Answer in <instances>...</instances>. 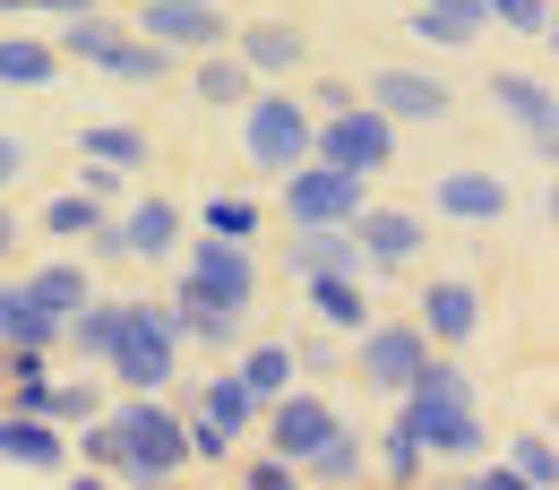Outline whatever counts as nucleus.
Wrapping results in <instances>:
<instances>
[{
    "label": "nucleus",
    "instance_id": "f257e3e1",
    "mask_svg": "<svg viewBox=\"0 0 559 490\" xmlns=\"http://www.w3.org/2000/svg\"><path fill=\"white\" fill-rule=\"evenodd\" d=\"M396 421L421 439V456H456V465L483 456V396L456 361H421L414 387L396 396Z\"/></svg>",
    "mask_w": 559,
    "mask_h": 490
},
{
    "label": "nucleus",
    "instance_id": "f03ea898",
    "mask_svg": "<svg viewBox=\"0 0 559 490\" xmlns=\"http://www.w3.org/2000/svg\"><path fill=\"white\" fill-rule=\"evenodd\" d=\"M112 482L121 490H173V474L190 465V439H181V414H164L155 396H121L112 414Z\"/></svg>",
    "mask_w": 559,
    "mask_h": 490
},
{
    "label": "nucleus",
    "instance_id": "7ed1b4c3",
    "mask_svg": "<svg viewBox=\"0 0 559 490\" xmlns=\"http://www.w3.org/2000/svg\"><path fill=\"white\" fill-rule=\"evenodd\" d=\"M173 345H181L173 301H130V310H121V345H112L104 370H112L130 396H164V387H173Z\"/></svg>",
    "mask_w": 559,
    "mask_h": 490
},
{
    "label": "nucleus",
    "instance_id": "20e7f679",
    "mask_svg": "<svg viewBox=\"0 0 559 490\" xmlns=\"http://www.w3.org/2000/svg\"><path fill=\"white\" fill-rule=\"evenodd\" d=\"M396 155V121L379 112V104H345V112H328V121H310V164H336V172H379Z\"/></svg>",
    "mask_w": 559,
    "mask_h": 490
},
{
    "label": "nucleus",
    "instance_id": "39448f33",
    "mask_svg": "<svg viewBox=\"0 0 559 490\" xmlns=\"http://www.w3.org/2000/svg\"><path fill=\"white\" fill-rule=\"evenodd\" d=\"M241 155L259 164V172H293V164H310V104H293V95H250L241 104Z\"/></svg>",
    "mask_w": 559,
    "mask_h": 490
},
{
    "label": "nucleus",
    "instance_id": "423d86ee",
    "mask_svg": "<svg viewBox=\"0 0 559 490\" xmlns=\"http://www.w3.org/2000/svg\"><path fill=\"white\" fill-rule=\"evenodd\" d=\"M181 292H190V301H215V310H250V301H259V259H250V241L199 232L190 259H181Z\"/></svg>",
    "mask_w": 559,
    "mask_h": 490
},
{
    "label": "nucleus",
    "instance_id": "0eeeda50",
    "mask_svg": "<svg viewBox=\"0 0 559 490\" xmlns=\"http://www.w3.org/2000/svg\"><path fill=\"white\" fill-rule=\"evenodd\" d=\"M276 207H284V224H353L370 199H361V172L293 164V172H276Z\"/></svg>",
    "mask_w": 559,
    "mask_h": 490
},
{
    "label": "nucleus",
    "instance_id": "6e6552de",
    "mask_svg": "<svg viewBox=\"0 0 559 490\" xmlns=\"http://www.w3.org/2000/svg\"><path fill=\"white\" fill-rule=\"evenodd\" d=\"M130 35L164 44V52H224L233 44V17L215 0H139V26Z\"/></svg>",
    "mask_w": 559,
    "mask_h": 490
},
{
    "label": "nucleus",
    "instance_id": "1a4fd4ad",
    "mask_svg": "<svg viewBox=\"0 0 559 490\" xmlns=\"http://www.w3.org/2000/svg\"><path fill=\"white\" fill-rule=\"evenodd\" d=\"M0 414H35V421H52V430H78V421L104 414V387L95 379H17L0 396Z\"/></svg>",
    "mask_w": 559,
    "mask_h": 490
},
{
    "label": "nucleus",
    "instance_id": "9d476101",
    "mask_svg": "<svg viewBox=\"0 0 559 490\" xmlns=\"http://www.w3.org/2000/svg\"><path fill=\"white\" fill-rule=\"evenodd\" d=\"M267 456H284V465H301V456H310V447H319V439H328V430H336V405H328V396H301V387H284L276 405H267Z\"/></svg>",
    "mask_w": 559,
    "mask_h": 490
},
{
    "label": "nucleus",
    "instance_id": "9b49d317",
    "mask_svg": "<svg viewBox=\"0 0 559 490\" xmlns=\"http://www.w3.org/2000/svg\"><path fill=\"white\" fill-rule=\"evenodd\" d=\"M353 241H361L370 276H405L421 259V215L414 207H361L353 215Z\"/></svg>",
    "mask_w": 559,
    "mask_h": 490
},
{
    "label": "nucleus",
    "instance_id": "f8f14e48",
    "mask_svg": "<svg viewBox=\"0 0 559 490\" xmlns=\"http://www.w3.org/2000/svg\"><path fill=\"white\" fill-rule=\"evenodd\" d=\"M474 327H483L474 276H430L421 284V345H474Z\"/></svg>",
    "mask_w": 559,
    "mask_h": 490
},
{
    "label": "nucleus",
    "instance_id": "ddd939ff",
    "mask_svg": "<svg viewBox=\"0 0 559 490\" xmlns=\"http://www.w3.org/2000/svg\"><path fill=\"white\" fill-rule=\"evenodd\" d=\"M490 104L525 130V146H534V155H551V146H559V104H551V86H543V77L499 70V77H490Z\"/></svg>",
    "mask_w": 559,
    "mask_h": 490
},
{
    "label": "nucleus",
    "instance_id": "4468645a",
    "mask_svg": "<svg viewBox=\"0 0 559 490\" xmlns=\"http://www.w3.org/2000/svg\"><path fill=\"white\" fill-rule=\"evenodd\" d=\"M421 361H430L421 327H361V379H370L379 396H405Z\"/></svg>",
    "mask_w": 559,
    "mask_h": 490
},
{
    "label": "nucleus",
    "instance_id": "2eb2a0df",
    "mask_svg": "<svg viewBox=\"0 0 559 490\" xmlns=\"http://www.w3.org/2000/svg\"><path fill=\"white\" fill-rule=\"evenodd\" d=\"M293 267H301L310 284H319V276H345V284L370 276V259H361L353 224H293Z\"/></svg>",
    "mask_w": 559,
    "mask_h": 490
},
{
    "label": "nucleus",
    "instance_id": "dca6fc26",
    "mask_svg": "<svg viewBox=\"0 0 559 490\" xmlns=\"http://www.w3.org/2000/svg\"><path fill=\"white\" fill-rule=\"evenodd\" d=\"M370 104L388 112V121H448V86L430 70H370Z\"/></svg>",
    "mask_w": 559,
    "mask_h": 490
},
{
    "label": "nucleus",
    "instance_id": "f3484780",
    "mask_svg": "<svg viewBox=\"0 0 559 490\" xmlns=\"http://www.w3.org/2000/svg\"><path fill=\"white\" fill-rule=\"evenodd\" d=\"M0 465H26V474H70V439L35 414H0Z\"/></svg>",
    "mask_w": 559,
    "mask_h": 490
},
{
    "label": "nucleus",
    "instance_id": "a211bd4d",
    "mask_svg": "<svg viewBox=\"0 0 559 490\" xmlns=\"http://www.w3.org/2000/svg\"><path fill=\"white\" fill-rule=\"evenodd\" d=\"M233 61H241L250 77L301 70V26H276V17H259V26H233Z\"/></svg>",
    "mask_w": 559,
    "mask_h": 490
},
{
    "label": "nucleus",
    "instance_id": "6ab92c4d",
    "mask_svg": "<svg viewBox=\"0 0 559 490\" xmlns=\"http://www.w3.org/2000/svg\"><path fill=\"white\" fill-rule=\"evenodd\" d=\"M430 207L456 215V224H490V215H508V181L499 172H448V181H430Z\"/></svg>",
    "mask_w": 559,
    "mask_h": 490
},
{
    "label": "nucleus",
    "instance_id": "aec40b11",
    "mask_svg": "<svg viewBox=\"0 0 559 490\" xmlns=\"http://www.w3.org/2000/svg\"><path fill=\"white\" fill-rule=\"evenodd\" d=\"M112 232H121L130 259H173V250H181V207H173V199H139Z\"/></svg>",
    "mask_w": 559,
    "mask_h": 490
},
{
    "label": "nucleus",
    "instance_id": "412c9836",
    "mask_svg": "<svg viewBox=\"0 0 559 490\" xmlns=\"http://www.w3.org/2000/svg\"><path fill=\"white\" fill-rule=\"evenodd\" d=\"M26 292H35V310H44V319H61V327H70L78 310L95 301V284H86V267H78V259H52V267H35V276H26Z\"/></svg>",
    "mask_w": 559,
    "mask_h": 490
},
{
    "label": "nucleus",
    "instance_id": "4be33fe9",
    "mask_svg": "<svg viewBox=\"0 0 559 490\" xmlns=\"http://www.w3.org/2000/svg\"><path fill=\"white\" fill-rule=\"evenodd\" d=\"M0 345H61V319H44L35 310V292L26 284H0Z\"/></svg>",
    "mask_w": 559,
    "mask_h": 490
},
{
    "label": "nucleus",
    "instance_id": "5701e85b",
    "mask_svg": "<svg viewBox=\"0 0 559 490\" xmlns=\"http://www.w3.org/2000/svg\"><path fill=\"white\" fill-rule=\"evenodd\" d=\"M121 35H130V26H112V17H104V9H78L70 26H61V44H52V52H61V61H86V70H104V61H112V44H121Z\"/></svg>",
    "mask_w": 559,
    "mask_h": 490
},
{
    "label": "nucleus",
    "instance_id": "b1692460",
    "mask_svg": "<svg viewBox=\"0 0 559 490\" xmlns=\"http://www.w3.org/2000/svg\"><path fill=\"white\" fill-rule=\"evenodd\" d=\"M121 310H130V301H86V310L70 319V352H78V361H95V370L112 361V345H121Z\"/></svg>",
    "mask_w": 559,
    "mask_h": 490
},
{
    "label": "nucleus",
    "instance_id": "393cba45",
    "mask_svg": "<svg viewBox=\"0 0 559 490\" xmlns=\"http://www.w3.org/2000/svg\"><path fill=\"white\" fill-rule=\"evenodd\" d=\"M293 370H301V352H293V345H250V352H241V387L259 396V414L293 387Z\"/></svg>",
    "mask_w": 559,
    "mask_h": 490
},
{
    "label": "nucleus",
    "instance_id": "a878e982",
    "mask_svg": "<svg viewBox=\"0 0 559 490\" xmlns=\"http://www.w3.org/2000/svg\"><path fill=\"white\" fill-rule=\"evenodd\" d=\"M199 421H215V430H233V439H241V430L259 421V396L241 387V370H215V379H207V396H199Z\"/></svg>",
    "mask_w": 559,
    "mask_h": 490
},
{
    "label": "nucleus",
    "instance_id": "bb28decb",
    "mask_svg": "<svg viewBox=\"0 0 559 490\" xmlns=\"http://www.w3.org/2000/svg\"><path fill=\"white\" fill-rule=\"evenodd\" d=\"M70 146L86 155V164H112V172H139L146 164V139L130 130V121H95V130H78Z\"/></svg>",
    "mask_w": 559,
    "mask_h": 490
},
{
    "label": "nucleus",
    "instance_id": "cd10ccee",
    "mask_svg": "<svg viewBox=\"0 0 559 490\" xmlns=\"http://www.w3.org/2000/svg\"><path fill=\"white\" fill-rule=\"evenodd\" d=\"M61 77V52L35 44V35H0V86H52Z\"/></svg>",
    "mask_w": 559,
    "mask_h": 490
},
{
    "label": "nucleus",
    "instance_id": "c85d7f7f",
    "mask_svg": "<svg viewBox=\"0 0 559 490\" xmlns=\"http://www.w3.org/2000/svg\"><path fill=\"white\" fill-rule=\"evenodd\" d=\"M164 70H173V52H164V44H146V35H121V44H112V61H104L112 86H155Z\"/></svg>",
    "mask_w": 559,
    "mask_h": 490
},
{
    "label": "nucleus",
    "instance_id": "c756f323",
    "mask_svg": "<svg viewBox=\"0 0 559 490\" xmlns=\"http://www.w3.org/2000/svg\"><path fill=\"white\" fill-rule=\"evenodd\" d=\"M190 86H199V104H250V86H259V77L241 70L233 52H199V70H190Z\"/></svg>",
    "mask_w": 559,
    "mask_h": 490
},
{
    "label": "nucleus",
    "instance_id": "7c9ffc66",
    "mask_svg": "<svg viewBox=\"0 0 559 490\" xmlns=\"http://www.w3.org/2000/svg\"><path fill=\"white\" fill-rule=\"evenodd\" d=\"M173 319H181V345H233L241 336V310H215V301H190V292H173Z\"/></svg>",
    "mask_w": 559,
    "mask_h": 490
},
{
    "label": "nucleus",
    "instance_id": "2f4dec72",
    "mask_svg": "<svg viewBox=\"0 0 559 490\" xmlns=\"http://www.w3.org/2000/svg\"><path fill=\"white\" fill-rule=\"evenodd\" d=\"M301 474H310V482H361V439L336 421V430H328V439L301 456Z\"/></svg>",
    "mask_w": 559,
    "mask_h": 490
},
{
    "label": "nucleus",
    "instance_id": "473e14b6",
    "mask_svg": "<svg viewBox=\"0 0 559 490\" xmlns=\"http://www.w3.org/2000/svg\"><path fill=\"white\" fill-rule=\"evenodd\" d=\"M310 310H319L336 336H361V327H370V310H361V284H345V276H319V284H310Z\"/></svg>",
    "mask_w": 559,
    "mask_h": 490
},
{
    "label": "nucleus",
    "instance_id": "72a5a7b5",
    "mask_svg": "<svg viewBox=\"0 0 559 490\" xmlns=\"http://www.w3.org/2000/svg\"><path fill=\"white\" fill-rule=\"evenodd\" d=\"M95 224H104V207H95L86 190H61V199H44V232H52V241H86Z\"/></svg>",
    "mask_w": 559,
    "mask_h": 490
},
{
    "label": "nucleus",
    "instance_id": "f704fd0d",
    "mask_svg": "<svg viewBox=\"0 0 559 490\" xmlns=\"http://www.w3.org/2000/svg\"><path fill=\"white\" fill-rule=\"evenodd\" d=\"M508 465H516V482H534V490H559V447L543 439V430H525V439L508 447Z\"/></svg>",
    "mask_w": 559,
    "mask_h": 490
},
{
    "label": "nucleus",
    "instance_id": "c9c22d12",
    "mask_svg": "<svg viewBox=\"0 0 559 490\" xmlns=\"http://www.w3.org/2000/svg\"><path fill=\"white\" fill-rule=\"evenodd\" d=\"M379 465H388V482H405V490H414L430 456H421V439L405 430V421H388V447H379Z\"/></svg>",
    "mask_w": 559,
    "mask_h": 490
},
{
    "label": "nucleus",
    "instance_id": "e433bc0d",
    "mask_svg": "<svg viewBox=\"0 0 559 490\" xmlns=\"http://www.w3.org/2000/svg\"><path fill=\"white\" fill-rule=\"evenodd\" d=\"M207 232L215 241H250V232H259V207H250V199H233V190H224V199H207Z\"/></svg>",
    "mask_w": 559,
    "mask_h": 490
},
{
    "label": "nucleus",
    "instance_id": "4c0bfd02",
    "mask_svg": "<svg viewBox=\"0 0 559 490\" xmlns=\"http://www.w3.org/2000/svg\"><path fill=\"white\" fill-rule=\"evenodd\" d=\"M474 35H483V26H465V17L421 9V0H414V44H448V52H456V44H474Z\"/></svg>",
    "mask_w": 559,
    "mask_h": 490
},
{
    "label": "nucleus",
    "instance_id": "58836bf2",
    "mask_svg": "<svg viewBox=\"0 0 559 490\" xmlns=\"http://www.w3.org/2000/svg\"><path fill=\"white\" fill-rule=\"evenodd\" d=\"M483 17L516 26V35H551V0H483Z\"/></svg>",
    "mask_w": 559,
    "mask_h": 490
},
{
    "label": "nucleus",
    "instance_id": "ea45409f",
    "mask_svg": "<svg viewBox=\"0 0 559 490\" xmlns=\"http://www.w3.org/2000/svg\"><path fill=\"white\" fill-rule=\"evenodd\" d=\"M181 439H190V456H199V465H224V456H233V430H215V421H181Z\"/></svg>",
    "mask_w": 559,
    "mask_h": 490
},
{
    "label": "nucleus",
    "instance_id": "a19ab883",
    "mask_svg": "<svg viewBox=\"0 0 559 490\" xmlns=\"http://www.w3.org/2000/svg\"><path fill=\"white\" fill-rule=\"evenodd\" d=\"M241 490H301V465H284V456H250Z\"/></svg>",
    "mask_w": 559,
    "mask_h": 490
},
{
    "label": "nucleus",
    "instance_id": "79ce46f5",
    "mask_svg": "<svg viewBox=\"0 0 559 490\" xmlns=\"http://www.w3.org/2000/svg\"><path fill=\"white\" fill-rule=\"evenodd\" d=\"M121 181H130V172H112V164H86V181H78V190L104 207V199H121Z\"/></svg>",
    "mask_w": 559,
    "mask_h": 490
},
{
    "label": "nucleus",
    "instance_id": "37998d69",
    "mask_svg": "<svg viewBox=\"0 0 559 490\" xmlns=\"http://www.w3.org/2000/svg\"><path fill=\"white\" fill-rule=\"evenodd\" d=\"M17 172H26V139H9V130H0V190H9Z\"/></svg>",
    "mask_w": 559,
    "mask_h": 490
},
{
    "label": "nucleus",
    "instance_id": "c03bdc74",
    "mask_svg": "<svg viewBox=\"0 0 559 490\" xmlns=\"http://www.w3.org/2000/svg\"><path fill=\"white\" fill-rule=\"evenodd\" d=\"M421 9H448V17H465V26H483V0H421Z\"/></svg>",
    "mask_w": 559,
    "mask_h": 490
},
{
    "label": "nucleus",
    "instance_id": "a18cd8bd",
    "mask_svg": "<svg viewBox=\"0 0 559 490\" xmlns=\"http://www.w3.org/2000/svg\"><path fill=\"white\" fill-rule=\"evenodd\" d=\"M0 9H61V17H78V9H95V0H0Z\"/></svg>",
    "mask_w": 559,
    "mask_h": 490
},
{
    "label": "nucleus",
    "instance_id": "49530a36",
    "mask_svg": "<svg viewBox=\"0 0 559 490\" xmlns=\"http://www.w3.org/2000/svg\"><path fill=\"white\" fill-rule=\"evenodd\" d=\"M9 250H17V215L0 207V259H9Z\"/></svg>",
    "mask_w": 559,
    "mask_h": 490
},
{
    "label": "nucleus",
    "instance_id": "de8ad7c7",
    "mask_svg": "<svg viewBox=\"0 0 559 490\" xmlns=\"http://www.w3.org/2000/svg\"><path fill=\"white\" fill-rule=\"evenodd\" d=\"M70 490H104V474H70Z\"/></svg>",
    "mask_w": 559,
    "mask_h": 490
},
{
    "label": "nucleus",
    "instance_id": "09e8293b",
    "mask_svg": "<svg viewBox=\"0 0 559 490\" xmlns=\"http://www.w3.org/2000/svg\"><path fill=\"white\" fill-rule=\"evenodd\" d=\"M439 490H474V482H439Z\"/></svg>",
    "mask_w": 559,
    "mask_h": 490
}]
</instances>
